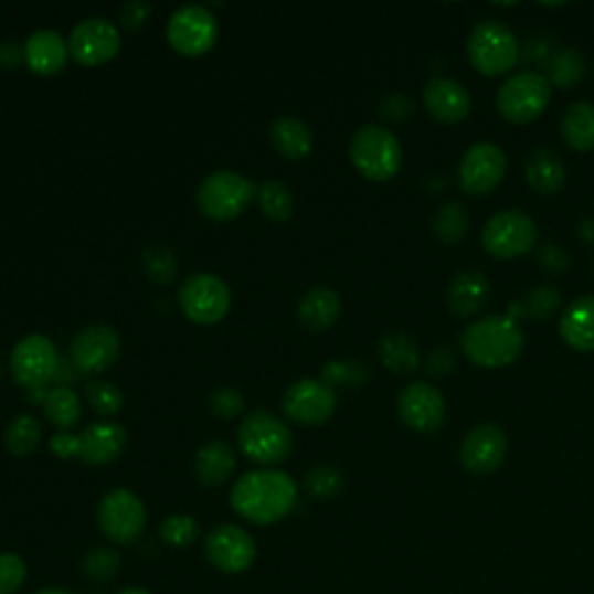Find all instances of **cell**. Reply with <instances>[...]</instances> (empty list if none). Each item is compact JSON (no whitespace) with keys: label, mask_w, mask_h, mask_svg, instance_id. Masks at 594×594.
I'll list each match as a JSON object with an SVG mask.
<instances>
[{"label":"cell","mask_w":594,"mask_h":594,"mask_svg":"<svg viewBox=\"0 0 594 594\" xmlns=\"http://www.w3.org/2000/svg\"><path fill=\"white\" fill-rule=\"evenodd\" d=\"M40 442H42V423L31 414H21L12 418L3 434L6 448L12 455H19V458L31 455L40 446Z\"/></svg>","instance_id":"obj_32"},{"label":"cell","mask_w":594,"mask_h":594,"mask_svg":"<svg viewBox=\"0 0 594 594\" xmlns=\"http://www.w3.org/2000/svg\"><path fill=\"white\" fill-rule=\"evenodd\" d=\"M467 225H469V216L460 202L442 204L437 214H434V219H432L434 235H437V240L448 244V246H455V244L463 242V237L467 235Z\"/></svg>","instance_id":"obj_34"},{"label":"cell","mask_w":594,"mask_h":594,"mask_svg":"<svg viewBox=\"0 0 594 594\" xmlns=\"http://www.w3.org/2000/svg\"><path fill=\"white\" fill-rule=\"evenodd\" d=\"M149 17H151V6L145 3V0H130V3L121 6V10H119L121 26L128 31L142 29L149 21Z\"/></svg>","instance_id":"obj_47"},{"label":"cell","mask_w":594,"mask_h":594,"mask_svg":"<svg viewBox=\"0 0 594 594\" xmlns=\"http://www.w3.org/2000/svg\"><path fill=\"white\" fill-rule=\"evenodd\" d=\"M349 158L362 177L372 181H388L402 168V145L395 132L376 124H368L353 132Z\"/></svg>","instance_id":"obj_3"},{"label":"cell","mask_w":594,"mask_h":594,"mask_svg":"<svg viewBox=\"0 0 594 594\" xmlns=\"http://www.w3.org/2000/svg\"><path fill=\"white\" fill-rule=\"evenodd\" d=\"M507 174V156L492 142H476L467 149L458 170L460 191L474 198L492 193Z\"/></svg>","instance_id":"obj_15"},{"label":"cell","mask_w":594,"mask_h":594,"mask_svg":"<svg viewBox=\"0 0 594 594\" xmlns=\"http://www.w3.org/2000/svg\"><path fill=\"white\" fill-rule=\"evenodd\" d=\"M297 505V484L282 469H256L233 486L231 507L254 524L284 520Z\"/></svg>","instance_id":"obj_1"},{"label":"cell","mask_w":594,"mask_h":594,"mask_svg":"<svg viewBox=\"0 0 594 594\" xmlns=\"http://www.w3.org/2000/svg\"><path fill=\"white\" fill-rule=\"evenodd\" d=\"M379 114L385 121L402 124L411 117V114H414V100H411L406 94H402V91H395V94H388L381 100Z\"/></svg>","instance_id":"obj_46"},{"label":"cell","mask_w":594,"mask_h":594,"mask_svg":"<svg viewBox=\"0 0 594 594\" xmlns=\"http://www.w3.org/2000/svg\"><path fill=\"white\" fill-rule=\"evenodd\" d=\"M24 61H26V54L19 42H14V40L0 42V67H6V71H14V67Z\"/></svg>","instance_id":"obj_50"},{"label":"cell","mask_w":594,"mask_h":594,"mask_svg":"<svg viewBox=\"0 0 594 594\" xmlns=\"http://www.w3.org/2000/svg\"><path fill=\"white\" fill-rule=\"evenodd\" d=\"M467 56L478 73L497 77L513 71L520 61L518 38L501 21H478L467 38Z\"/></svg>","instance_id":"obj_4"},{"label":"cell","mask_w":594,"mask_h":594,"mask_svg":"<svg viewBox=\"0 0 594 594\" xmlns=\"http://www.w3.org/2000/svg\"><path fill=\"white\" fill-rule=\"evenodd\" d=\"M341 314V300L332 288L316 286L303 295L300 305H297V318L300 323L311 332H323L337 323Z\"/></svg>","instance_id":"obj_26"},{"label":"cell","mask_w":594,"mask_h":594,"mask_svg":"<svg viewBox=\"0 0 594 594\" xmlns=\"http://www.w3.org/2000/svg\"><path fill=\"white\" fill-rule=\"evenodd\" d=\"M282 409L293 423L307 427L326 425L335 416L337 393L321 379H303L284 393Z\"/></svg>","instance_id":"obj_13"},{"label":"cell","mask_w":594,"mask_h":594,"mask_svg":"<svg viewBox=\"0 0 594 594\" xmlns=\"http://www.w3.org/2000/svg\"><path fill=\"white\" fill-rule=\"evenodd\" d=\"M121 356V337L112 326H88L71 344V360L79 374L96 376L107 372Z\"/></svg>","instance_id":"obj_16"},{"label":"cell","mask_w":594,"mask_h":594,"mask_svg":"<svg viewBox=\"0 0 594 594\" xmlns=\"http://www.w3.org/2000/svg\"><path fill=\"white\" fill-rule=\"evenodd\" d=\"M256 191L258 189L254 187V181H248L244 174L219 170L200 184L198 208L208 219L225 223L237 219L248 208L251 200L256 198Z\"/></svg>","instance_id":"obj_6"},{"label":"cell","mask_w":594,"mask_h":594,"mask_svg":"<svg viewBox=\"0 0 594 594\" xmlns=\"http://www.w3.org/2000/svg\"><path fill=\"white\" fill-rule=\"evenodd\" d=\"M219 38V21L210 8L184 6L168 21V42L181 56L208 54Z\"/></svg>","instance_id":"obj_12"},{"label":"cell","mask_w":594,"mask_h":594,"mask_svg":"<svg viewBox=\"0 0 594 594\" xmlns=\"http://www.w3.org/2000/svg\"><path fill=\"white\" fill-rule=\"evenodd\" d=\"M379 358L383 368L397 376H409L421 370V351L406 332H385L379 341Z\"/></svg>","instance_id":"obj_28"},{"label":"cell","mask_w":594,"mask_h":594,"mask_svg":"<svg viewBox=\"0 0 594 594\" xmlns=\"http://www.w3.org/2000/svg\"><path fill=\"white\" fill-rule=\"evenodd\" d=\"M488 297H490L488 277L478 269H465L460 274H455L446 290L448 309L458 318H471L481 314L488 305Z\"/></svg>","instance_id":"obj_22"},{"label":"cell","mask_w":594,"mask_h":594,"mask_svg":"<svg viewBox=\"0 0 594 594\" xmlns=\"http://www.w3.org/2000/svg\"><path fill=\"white\" fill-rule=\"evenodd\" d=\"M560 337L574 351H594V295H581L566 307L560 318Z\"/></svg>","instance_id":"obj_24"},{"label":"cell","mask_w":594,"mask_h":594,"mask_svg":"<svg viewBox=\"0 0 594 594\" xmlns=\"http://www.w3.org/2000/svg\"><path fill=\"white\" fill-rule=\"evenodd\" d=\"M368 379H370L368 364L360 360H332L323 364V372H321V381L328 383L330 388H337V385L360 388L368 383Z\"/></svg>","instance_id":"obj_38"},{"label":"cell","mask_w":594,"mask_h":594,"mask_svg":"<svg viewBox=\"0 0 594 594\" xmlns=\"http://www.w3.org/2000/svg\"><path fill=\"white\" fill-rule=\"evenodd\" d=\"M305 488L316 499H330L344 488V476L332 465H316L305 476Z\"/></svg>","instance_id":"obj_39"},{"label":"cell","mask_w":594,"mask_h":594,"mask_svg":"<svg viewBox=\"0 0 594 594\" xmlns=\"http://www.w3.org/2000/svg\"><path fill=\"white\" fill-rule=\"evenodd\" d=\"M142 269L147 277L158 286L174 284L179 274L177 256L166 246H149L142 254Z\"/></svg>","instance_id":"obj_37"},{"label":"cell","mask_w":594,"mask_h":594,"mask_svg":"<svg viewBox=\"0 0 594 594\" xmlns=\"http://www.w3.org/2000/svg\"><path fill=\"white\" fill-rule=\"evenodd\" d=\"M235 467V450L227 442H210L195 453V476L208 488L223 486L233 476Z\"/></svg>","instance_id":"obj_27"},{"label":"cell","mask_w":594,"mask_h":594,"mask_svg":"<svg viewBox=\"0 0 594 594\" xmlns=\"http://www.w3.org/2000/svg\"><path fill=\"white\" fill-rule=\"evenodd\" d=\"M210 409L214 416L231 421V418H237L244 411V397L240 395V391H235V388L225 385L210 395Z\"/></svg>","instance_id":"obj_44"},{"label":"cell","mask_w":594,"mask_h":594,"mask_svg":"<svg viewBox=\"0 0 594 594\" xmlns=\"http://www.w3.org/2000/svg\"><path fill=\"white\" fill-rule=\"evenodd\" d=\"M423 105L442 124H460L471 112L469 91L453 77H432L423 88Z\"/></svg>","instance_id":"obj_20"},{"label":"cell","mask_w":594,"mask_h":594,"mask_svg":"<svg viewBox=\"0 0 594 594\" xmlns=\"http://www.w3.org/2000/svg\"><path fill=\"white\" fill-rule=\"evenodd\" d=\"M59 362L61 358L54 341L35 332L17 341L10 356V374L26 391H42L50 381H54Z\"/></svg>","instance_id":"obj_9"},{"label":"cell","mask_w":594,"mask_h":594,"mask_svg":"<svg viewBox=\"0 0 594 594\" xmlns=\"http://www.w3.org/2000/svg\"><path fill=\"white\" fill-rule=\"evenodd\" d=\"M537 265L548 274H564L571 265V256L560 244H541L537 251Z\"/></svg>","instance_id":"obj_45"},{"label":"cell","mask_w":594,"mask_h":594,"mask_svg":"<svg viewBox=\"0 0 594 594\" xmlns=\"http://www.w3.org/2000/svg\"><path fill=\"white\" fill-rule=\"evenodd\" d=\"M427 372L432 374V376H437V379H442V376H448L450 372H455V368H458V360H455V356H453V351L450 349H446V347H437V349H434L429 356H427Z\"/></svg>","instance_id":"obj_48"},{"label":"cell","mask_w":594,"mask_h":594,"mask_svg":"<svg viewBox=\"0 0 594 594\" xmlns=\"http://www.w3.org/2000/svg\"><path fill=\"white\" fill-rule=\"evenodd\" d=\"M84 574L94 581H109L117 576V571L121 569V558L109 551V548H96L84 558Z\"/></svg>","instance_id":"obj_42"},{"label":"cell","mask_w":594,"mask_h":594,"mask_svg":"<svg viewBox=\"0 0 594 594\" xmlns=\"http://www.w3.org/2000/svg\"><path fill=\"white\" fill-rule=\"evenodd\" d=\"M261 212L274 221V223H284L293 216L295 210V198L290 189L284 184V181H265V184L258 187L256 191Z\"/></svg>","instance_id":"obj_35"},{"label":"cell","mask_w":594,"mask_h":594,"mask_svg":"<svg viewBox=\"0 0 594 594\" xmlns=\"http://www.w3.org/2000/svg\"><path fill=\"white\" fill-rule=\"evenodd\" d=\"M397 411L406 427L429 434L437 432L446 421V400L439 388L427 381H416L400 393Z\"/></svg>","instance_id":"obj_18"},{"label":"cell","mask_w":594,"mask_h":594,"mask_svg":"<svg viewBox=\"0 0 594 594\" xmlns=\"http://www.w3.org/2000/svg\"><path fill=\"white\" fill-rule=\"evenodd\" d=\"M560 303L562 295L555 286H534L522 303L511 305L509 318L516 321L520 314H524V318H532V321H548V318L555 316Z\"/></svg>","instance_id":"obj_33"},{"label":"cell","mask_w":594,"mask_h":594,"mask_svg":"<svg viewBox=\"0 0 594 594\" xmlns=\"http://www.w3.org/2000/svg\"><path fill=\"white\" fill-rule=\"evenodd\" d=\"M524 177H528V184L534 191L543 195H555L564 187L566 168L553 149L537 147L530 151L528 161H524Z\"/></svg>","instance_id":"obj_25"},{"label":"cell","mask_w":594,"mask_h":594,"mask_svg":"<svg viewBox=\"0 0 594 594\" xmlns=\"http://www.w3.org/2000/svg\"><path fill=\"white\" fill-rule=\"evenodd\" d=\"M119 594H151V592H147L145 587H126Z\"/></svg>","instance_id":"obj_53"},{"label":"cell","mask_w":594,"mask_h":594,"mask_svg":"<svg viewBox=\"0 0 594 594\" xmlns=\"http://www.w3.org/2000/svg\"><path fill=\"white\" fill-rule=\"evenodd\" d=\"M50 450L61 460H71L79 455V437L71 432H56L50 439Z\"/></svg>","instance_id":"obj_49"},{"label":"cell","mask_w":594,"mask_h":594,"mask_svg":"<svg viewBox=\"0 0 594 594\" xmlns=\"http://www.w3.org/2000/svg\"><path fill=\"white\" fill-rule=\"evenodd\" d=\"M35 594H73V592H67V590H63V587H47V590L35 592Z\"/></svg>","instance_id":"obj_52"},{"label":"cell","mask_w":594,"mask_h":594,"mask_svg":"<svg viewBox=\"0 0 594 594\" xmlns=\"http://www.w3.org/2000/svg\"><path fill=\"white\" fill-rule=\"evenodd\" d=\"M237 444L251 463L279 465L293 453V432L267 411H251L237 429Z\"/></svg>","instance_id":"obj_5"},{"label":"cell","mask_w":594,"mask_h":594,"mask_svg":"<svg viewBox=\"0 0 594 594\" xmlns=\"http://www.w3.org/2000/svg\"><path fill=\"white\" fill-rule=\"evenodd\" d=\"M98 528L112 543H135L147 528L142 499L126 488L109 490L98 505Z\"/></svg>","instance_id":"obj_11"},{"label":"cell","mask_w":594,"mask_h":594,"mask_svg":"<svg viewBox=\"0 0 594 594\" xmlns=\"http://www.w3.org/2000/svg\"><path fill=\"white\" fill-rule=\"evenodd\" d=\"M24 54L33 73L56 75L65 67L71 50H67V42L61 33L52 29H42L29 35V40L24 42Z\"/></svg>","instance_id":"obj_23"},{"label":"cell","mask_w":594,"mask_h":594,"mask_svg":"<svg viewBox=\"0 0 594 594\" xmlns=\"http://www.w3.org/2000/svg\"><path fill=\"white\" fill-rule=\"evenodd\" d=\"M179 305L193 323L214 326L227 316L233 305V295L227 284L216 274H193L179 288Z\"/></svg>","instance_id":"obj_10"},{"label":"cell","mask_w":594,"mask_h":594,"mask_svg":"<svg viewBox=\"0 0 594 594\" xmlns=\"http://www.w3.org/2000/svg\"><path fill=\"white\" fill-rule=\"evenodd\" d=\"M548 82L560 86V88H571L585 79L587 75V63L581 52L576 50H560L553 54L551 63H548Z\"/></svg>","instance_id":"obj_36"},{"label":"cell","mask_w":594,"mask_h":594,"mask_svg":"<svg viewBox=\"0 0 594 594\" xmlns=\"http://www.w3.org/2000/svg\"><path fill=\"white\" fill-rule=\"evenodd\" d=\"M522 330L509 316L481 318L460 332V349L465 358L486 370L507 368L522 353Z\"/></svg>","instance_id":"obj_2"},{"label":"cell","mask_w":594,"mask_h":594,"mask_svg":"<svg viewBox=\"0 0 594 594\" xmlns=\"http://www.w3.org/2000/svg\"><path fill=\"white\" fill-rule=\"evenodd\" d=\"M198 522L184 513H174L161 524V539L172 548H189L198 539Z\"/></svg>","instance_id":"obj_41"},{"label":"cell","mask_w":594,"mask_h":594,"mask_svg":"<svg viewBox=\"0 0 594 594\" xmlns=\"http://www.w3.org/2000/svg\"><path fill=\"white\" fill-rule=\"evenodd\" d=\"M71 56L82 65H103L121 50V31L105 17H88L67 38Z\"/></svg>","instance_id":"obj_14"},{"label":"cell","mask_w":594,"mask_h":594,"mask_svg":"<svg viewBox=\"0 0 594 594\" xmlns=\"http://www.w3.org/2000/svg\"><path fill=\"white\" fill-rule=\"evenodd\" d=\"M42 406H44V416H47V421L59 432H67L82 418V400L71 385L52 388L47 397H44Z\"/></svg>","instance_id":"obj_31"},{"label":"cell","mask_w":594,"mask_h":594,"mask_svg":"<svg viewBox=\"0 0 594 594\" xmlns=\"http://www.w3.org/2000/svg\"><path fill=\"white\" fill-rule=\"evenodd\" d=\"M269 140L282 156L290 161H300V158L311 153L314 135L309 126L295 117H279L269 126Z\"/></svg>","instance_id":"obj_29"},{"label":"cell","mask_w":594,"mask_h":594,"mask_svg":"<svg viewBox=\"0 0 594 594\" xmlns=\"http://www.w3.org/2000/svg\"><path fill=\"white\" fill-rule=\"evenodd\" d=\"M204 553L223 574H242L256 562V541L240 524H219L208 534Z\"/></svg>","instance_id":"obj_19"},{"label":"cell","mask_w":594,"mask_h":594,"mask_svg":"<svg viewBox=\"0 0 594 594\" xmlns=\"http://www.w3.org/2000/svg\"><path fill=\"white\" fill-rule=\"evenodd\" d=\"M576 235L583 244L594 246V216H587L576 225Z\"/></svg>","instance_id":"obj_51"},{"label":"cell","mask_w":594,"mask_h":594,"mask_svg":"<svg viewBox=\"0 0 594 594\" xmlns=\"http://www.w3.org/2000/svg\"><path fill=\"white\" fill-rule=\"evenodd\" d=\"M539 225L532 216L518 210H507L495 214L481 233V244L490 256L499 261H513L537 246Z\"/></svg>","instance_id":"obj_8"},{"label":"cell","mask_w":594,"mask_h":594,"mask_svg":"<svg viewBox=\"0 0 594 594\" xmlns=\"http://www.w3.org/2000/svg\"><path fill=\"white\" fill-rule=\"evenodd\" d=\"M86 400L91 409L96 411L100 416H114L119 414V409L124 404V395L114 383L109 381H94L86 385Z\"/></svg>","instance_id":"obj_40"},{"label":"cell","mask_w":594,"mask_h":594,"mask_svg":"<svg viewBox=\"0 0 594 594\" xmlns=\"http://www.w3.org/2000/svg\"><path fill=\"white\" fill-rule=\"evenodd\" d=\"M79 437V455L77 458L84 460L86 465H109L119 458L126 448V429L117 423H91L88 427H84Z\"/></svg>","instance_id":"obj_21"},{"label":"cell","mask_w":594,"mask_h":594,"mask_svg":"<svg viewBox=\"0 0 594 594\" xmlns=\"http://www.w3.org/2000/svg\"><path fill=\"white\" fill-rule=\"evenodd\" d=\"M564 142L574 151H592L594 149V105L579 100L569 105L562 114L560 124Z\"/></svg>","instance_id":"obj_30"},{"label":"cell","mask_w":594,"mask_h":594,"mask_svg":"<svg viewBox=\"0 0 594 594\" xmlns=\"http://www.w3.org/2000/svg\"><path fill=\"white\" fill-rule=\"evenodd\" d=\"M26 562L14 553L0 555V594H17L26 583Z\"/></svg>","instance_id":"obj_43"},{"label":"cell","mask_w":594,"mask_h":594,"mask_svg":"<svg viewBox=\"0 0 594 594\" xmlns=\"http://www.w3.org/2000/svg\"><path fill=\"white\" fill-rule=\"evenodd\" d=\"M553 84L545 75L524 71L511 75L497 91V109L511 124H530L551 105Z\"/></svg>","instance_id":"obj_7"},{"label":"cell","mask_w":594,"mask_h":594,"mask_svg":"<svg viewBox=\"0 0 594 594\" xmlns=\"http://www.w3.org/2000/svg\"><path fill=\"white\" fill-rule=\"evenodd\" d=\"M509 439L505 429L495 423H481L469 429L460 444V465L476 476L497 471L507 460Z\"/></svg>","instance_id":"obj_17"}]
</instances>
